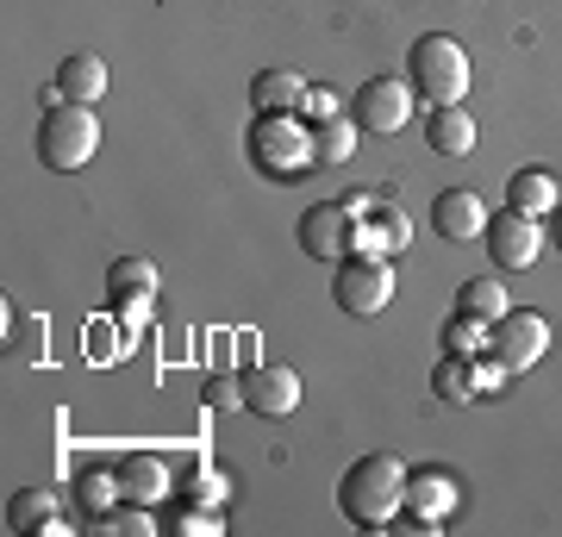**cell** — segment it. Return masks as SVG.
Masks as SVG:
<instances>
[{"instance_id": "1", "label": "cell", "mask_w": 562, "mask_h": 537, "mask_svg": "<svg viewBox=\"0 0 562 537\" xmlns=\"http://www.w3.org/2000/svg\"><path fill=\"white\" fill-rule=\"evenodd\" d=\"M406 469L394 450H369V457H357L350 469H344L338 481V506L344 518L357 525V532H382V525H394V518L406 513Z\"/></svg>"}, {"instance_id": "2", "label": "cell", "mask_w": 562, "mask_h": 537, "mask_svg": "<svg viewBox=\"0 0 562 537\" xmlns=\"http://www.w3.org/2000/svg\"><path fill=\"white\" fill-rule=\"evenodd\" d=\"M406 81H413V94L431 100V107H457L469 94V51H462L450 32H425L413 38L406 51Z\"/></svg>"}, {"instance_id": "3", "label": "cell", "mask_w": 562, "mask_h": 537, "mask_svg": "<svg viewBox=\"0 0 562 537\" xmlns=\"http://www.w3.org/2000/svg\"><path fill=\"white\" fill-rule=\"evenodd\" d=\"M101 150V120H94V107H81V100H57V107H44L38 120V163L44 169H81V163Z\"/></svg>"}, {"instance_id": "4", "label": "cell", "mask_w": 562, "mask_h": 537, "mask_svg": "<svg viewBox=\"0 0 562 537\" xmlns=\"http://www.w3.org/2000/svg\"><path fill=\"white\" fill-rule=\"evenodd\" d=\"M250 163L257 169H269L276 181H294L313 169V132H306V120H294V113H257V125H250Z\"/></svg>"}, {"instance_id": "5", "label": "cell", "mask_w": 562, "mask_h": 537, "mask_svg": "<svg viewBox=\"0 0 562 537\" xmlns=\"http://www.w3.org/2000/svg\"><path fill=\"white\" fill-rule=\"evenodd\" d=\"M331 300L350 318H375L394 300V257H344L331 276Z\"/></svg>"}, {"instance_id": "6", "label": "cell", "mask_w": 562, "mask_h": 537, "mask_svg": "<svg viewBox=\"0 0 562 537\" xmlns=\"http://www.w3.org/2000/svg\"><path fill=\"white\" fill-rule=\"evenodd\" d=\"M543 350H550V318H543V313L506 306V313L487 325V357L501 362L506 376H525V369H531Z\"/></svg>"}, {"instance_id": "7", "label": "cell", "mask_w": 562, "mask_h": 537, "mask_svg": "<svg viewBox=\"0 0 562 537\" xmlns=\"http://www.w3.org/2000/svg\"><path fill=\"white\" fill-rule=\"evenodd\" d=\"M350 120L375 138H394L401 125H413V81H394V76H369L362 94L350 100Z\"/></svg>"}, {"instance_id": "8", "label": "cell", "mask_w": 562, "mask_h": 537, "mask_svg": "<svg viewBox=\"0 0 562 537\" xmlns=\"http://www.w3.org/2000/svg\"><path fill=\"white\" fill-rule=\"evenodd\" d=\"M357 244V213L350 200H319L301 213V250L313 262H344V250Z\"/></svg>"}, {"instance_id": "9", "label": "cell", "mask_w": 562, "mask_h": 537, "mask_svg": "<svg viewBox=\"0 0 562 537\" xmlns=\"http://www.w3.org/2000/svg\"><path fill=\"white\" fill-rule=\"evenodd\" d=\"M487 257L501 262V269H531L543 250V225L531 220V213H519V206H501V213H487Z\"/></svg>"}, {"instance_id": "10", "label": "cell", "mask_w": 562, "mask_h": 537, "mask_svg": "<svg viewBox=\"0 0 562 537\" xmlns=\"http://www.w3.org/2000/svg\"><path fill=\"white\" fill-rule=\"evenodd\" d=\"M244 406L257 418H288L301 406V376L288 369V362H257V369H244Z\"/></svg>"}, {"instance_id": "11", "label": "cell", "mask_w": 562, "mask_h": 537, "mask_svg": "<svg viewBox=\"0 0 562 537\" xmlns=\"http://www.w3.org/2000/svg\"><path fill=\"white\" fill-rule=\"evenodd\" d=\"M431 225H438L443 244H469L487 232V206L482 194H469V188H443L438 200H431Z\"/></svg>"}, {"instance_id": "12", "label": "cell", "mask_w": 562, "mask_h": 537, "mask_svg": "<svg viewBox=\"0 0 562 537\" xmlns=\"http://www.w3.org/2000/svg\"><path fill=\"white\" fill-rule=\"evenodd\" d=\"M425 150H431V157H469V150H475V120L462 113V100L425 113Z\"/></svg>"}, {"instance_id": "13", "label": "cell", "mask_w": 562, "mask_h": 537, "mask_svg": "<svg viewBox=\"0 0 562 537\" xmlns=\"http://www.w3.org/2000/svg\"><path fill=\"white\" fill-rule=\"evenodd\" d=\"M7 525H13V532H44V537H63V532H69L63 500L50 494V488H25V494H13V506H7Z\"/></svg>"}, {"instance_id": "14", "label": "cell", "mask_w": 562, "mask_h": 537, "mask_svg": "<svg viewBox=\"0 0 562 537\" xmlns=\"http://www.w3.org/2000/svg\"><path fill=\"white\" fill-rule=\"evenodd\" d=\"M169 469H162L157 457H144V450H132V457H120V494L138 500V506H162L169 500Z\"/></svg>"}, {"instance_id": "15", "label": "cell", "mask_w": 562, "mask_h": 537, "mask_svg": "<svg viewBox=\"0 0 562 537\" xmlns=\"http://www.w3.org/2000/svg\"><path fill=\"white\" fill-rule=\"evenodd\" d=\"M506 206H519V213H531V220L557 213L562 206L557 176H550V169H513V176H506Z\"/></svg>"}, {"instance_id": "16", "label": "cell", "mask_w": 562, "mask_h": 537, "mask_svg": "<svg viewBox=\"0 0 562 537\" xmlns=\"http://www.w3.org/2000/svg\"><path fill=\"white\" fill-rule=\"evenodd\" d=\"M106 81H113V76H106L101 51H69V57H63V69H57L63 100H81V107H88V100H101Z\"/></svg>"}, {"instance_id": "17", "label": "cell", "mask_w": 562, "mask_h": 537, "mask_svg": "<svg viewBox=\"0 0 562 537\" xmlns=\"http://www.w3.org/2000/svg\"><path fill=\"white\" fill-rule=\"evenodd\" d=\"M157 262L150 257H120L113 262V269H106V294L113 300H125V306H132V313H144V300L157 294Z\"/></svg>"}, {"instance_id": "18", "label": "cell", "mask_w": 562, "mask_h": 537, "mask_svg": "<svg viewBox=\"0 0 562 537\" xmlns=\"http://www.w3.org/2000/svg\"><path fill=\"white\" fill-rule=\"evenodd\" d=\"M457 481L443 476V469H413L406 476V513H419V518H443L450 506H457Z\"/></svg>"}, {"instance_id": "19", "label": "cell", "mask_w": 562, "mask_h": 537, "mask_svg": "<svg viewBox=\"0 0 562 537\" xmlns=\"http://www.w3.org/2000/svg\"><path fill=\"white\" fill-rule=\"evenodd\" d=\"M301 94H306V81L294 69H262L250 81V107L257 113H301Z\"/></svg>"}, {"instance_id": "20", "label": "cell", "mask_w": 562, "mask_h": 537, "mask_svg": "<svg viewBox=\"0 0 562 537\" xmlns=\"http://www.w3.org/2000/svg\"><path fill=\"white\" fill-rule=\"evenodd\" d=\"M357 138H362V125L350 120V113L313 125V157H319V169H338V163H350V157H357Z\"/></svg>"}, {"instance_id": "21", "label": "cell", "mask_w": 562, "mask_h": 537, "mask_svg": "<svg viewBox=\"0 0 562 537\" xmlns=\"http://www.w3.org/2000/svg\"><path fill=\"white\" fill-rule=\"evenodd\" d=\"M457 306H462V313H475V318H487V325H494V318H501L506 306H513V294H506V288H501L494 276H475V281H462V288H457Z\"/></svg>"}, {"instance_id": "22", "label": "cell", "mask_w": 562, "mask_h": 537, "mask_svg": "<svg viewBox=\"0 0 562 537\" xmlns=\"http://www.w3.org/2000/svg\"><path fill=\"white\" fill-rule=\"evenodd\" d=\"M431 394L450 400V406H469V400H475V362L469 357H443L438 369H431Z\"/></svg>"}, {"instance_id": "23", "label": "cell", "mask_w": 562, "mask_h": 537, "mask_svg": "<svg viewBox=\"0 0 562 537\" xmlns=\"http://www.w3.org/2000/svg\"><path fill=\"white\" fill-rule=\"evenodd\" d=\"M94 532H120V537H157L162 525H157V506H138V500H120V513H101L94 518Z\"/></svg>"}, {"instance_id": "24", "label": "cell", "mask_w": 562, "mask_h": 537, "mask_svg": "<svg viewBox=\"0 0 562 537\" xmlns=\"http://www.w3.org/2000/svg\"><path fill=\"white\" fill-rule=\"evenodd\" d=\"M443 350H450V357H482L487 350V318H475V313L457 306V318H443Z\"/></svg>"}, {"instance_id": "25", "label": "cell", "mask_w": 562, "mask_h": 537, "mask_svg": "<svg viewBox=\"0 0 562 537\" xmlns=\"http://www.w3.org/2000/svg\"><path fill=\"white\" fill-rule=\"evenodd\" d=\"M76 500L81 506H88V513L101 518V513H113V506H120V469H88V476L76 481Z\"/></svg>"}, {"instance_id": "26", "label": "cell", "mask_w": 562, "mask_h": 537, "mask_svg": "<svg viewBox=\"0 0 562 537\" xmlns=\"http://www.w3.org/2000/svg\"><path fill=\"white\" fill-rule=\"evenodd\" d=\"M220 525H225L220 506H194V500L176 518H162V532H176V537H220Z\"/></svg>"}, {"instance_id": "27", "label": "cell", "mask_w": 562, "mask_h": 537, "mask_svg": "<svg viewBox=\"0 0 562 537\" xmlns=\"http://www.w3.org/2000/svg\"><path fill=\"white\" fill-rule=\"evenodd\" d=\"M338 113H344V94H331L325 81H313V88H306V94H301V120L325 125V120H338Z\"/></svg>"}, {"instance_id": "28", "label": "cell", "mask_w": 562, "mask_h": 537, "mask_svg": "<svg viewBox=\"0 0 562 537\" xmlns=\"http://www.w3.org/2000/svg\"><path fill=\"white\" fill-rule=\"evenodd\" d=\"M206 406H220V413L244 406V381L238 376H206Z\"/></svg>"}, {"instance_id": "29", "label": "cell", "mask_w": 562, "mask_h": 537, "mask_svg": "<svg viewBox=\"0 0 562 537\" xmlns=\"http://www.w3.org/2000/svg\"><path fill=\"white\" fill-rule=\"evenodd\" d=\"M188 500H194V506H220V500H225V476L194 469V476H188Z\"/></svg>"}, {"instance_id": "30", "label": "cell", "mask_w": 562, "mask_h": 537, "mask_svg": "<svg viewBox=\"0 0 562 537\" xmlns=\"http://www.w3.org/2000/svg\"><path fill=\"white\" fill-rule=\"evenodd\" d=\"M557 250H562V206H557Z\"/></svg>"}]
</instances>
